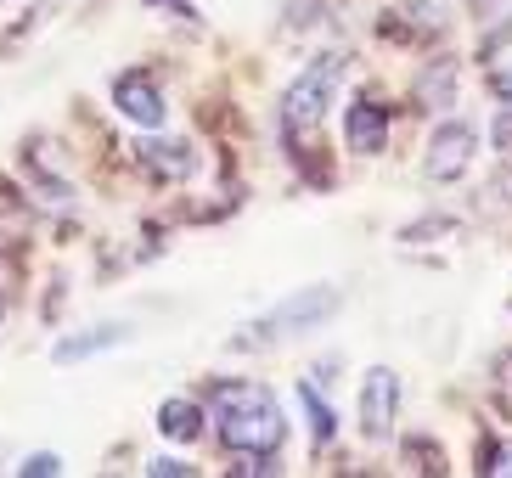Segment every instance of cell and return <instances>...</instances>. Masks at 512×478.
<instances>
[{
  "label": "cell",
  "instance_id": "18",
  "mask_svg": "<svg viewBox=\"0 0 512 478\" xmlns=\"http://www.w3.org/2000/svg\"><path fill=\"white\" fill-rule=\"evenodd\" d=\"M496 96H501V102H512V68H501V74H496Z\"/></svg>",
  "mask_w": 512,
  "mask_h": 478
},
{
  "label": "cell",
  "instance_id": "16",
  "mask_svg": "<svg viewBox=\"0 0 512 478\" xmlns=\"http://www.w3.org/2000/svg\"><path fill=\"white\" fill-rule=\"evenodd\" d=\"M147 473H152V478H175V473H192V467L175 462V456H158V462H147Z\"/></svg>",
  "mask_w": 512,
  "mask_h": 478
},
{
  "label": "cell",
  "instance_id": "6",
  "mask_svg": "<svg viewBox=\"0 0 512 478\" xmlns=\"http://www.w3.org/2000/svg\"><path fill=\"white\" fill-rule=\"evenodd\" d=\"M332 310H338V293H332V287H304V293H293V299L276 304L265 327H276V332H304V327H316V321H327Z\"/></svg>",
  "mask_w": 512,
  "mask_h": 478
},
{
  "label": "cell",
  "instance_id": "8",
  "mask_svg": "<svg viewBox=\"0 0 512 478\" xmlns=\"http://www.w3.org/2000/svg\"><path fill=\"white\" fill-rule=\"evenodd\" d=\"M136 338V327L130 321H107V327H91V332H74V338H57V349H51V360L57 366H74V360L85 355H102V349H119Z\"/></svg>",
  "mask_w": 512,
  "mask_h": 478
},
{
  "label": "cell",
  "instance_id": "12",
  "mask_svg": "<svg viewBox=\"0 0 512 478\" xmlns=\"http://www.w3.org/2000/svg\"><path fill=\"white\" fill-rule=\"evenodd\" d=\"M299 405H304V417H310V439L332 445L338 439V417H332V405L316 394V383H299Z\"/></svg>",
  "mask_w": 512,
  "mask_h": 478
},
{
  "label": "cell",
  "instance_id": "14",
  "mask_svg": "<svg viewBox=\"0 0 512 478\" xmlns=\"http://www.w3.org/2000/svg\"><path fill=\"white\" fill-rule=\"evenodd\" d=\"M479 462H484L479 473H501V478H512V439H490Z\"/></svg>",
  "mask_w": 512,
  "mask_h": 478
},
{
  "label": "cell",
  "instance_id": "15",
  "mask_svg": "<svg viewBox=\"0 0 512 478\" xmlns=\"http://www.w3.org/2000/svg\"><path fill=\"white\" fill-rule=\"evenodd\" d=\"M17 473H23V478H51V473H62V456H57V450H34V456H23Z\"/></svg>",
  "mask_w": 512,
  "mask_h": 478
},
{
  "label": "cell",
  "instance_id": "17",
  "mask_svg": "<svg viewBox=\"0 0 512 478\" xmlns=\"http://www.w3.org/2000/svg\"><path fill=\"white\" fill-rule=\"evenodd\" d=\"M496 147H512V107L496 119Z\"/></svg>",
  "mask_w": 512,
  "mask_h": 478
},
{
  "label": "cell",
  "instance_id": "3",
  "mask_svg": "<svg viewBox=\"0 0 512 478\" xmlns=\"http://www.w3.org/2000/svg\"><path fill=\"white\" fill-rule=\"evenodd\" d=\"M355 417H361V439L366 445H383L394 434V417H400V377L389 366H372L361 377V394H355Z\"/></svg>",
  "mask_w": 512,
  "mask_h": 478
},
{
  "label": "cell",
  "instance_id": "11",
  "mask_svg": "<svg viewBox=\"0 0 512 478\" xmlns=\"http://www.w3.org/2000/svg\"><path fill=\"white\" fill-rule=\"evenodd\" d=\"M400 12H406L411 23H383V34H406V40H417V34H445V6L411 0V6H400Z\"/></svg>",
  "mask_w": 512,
  "mask_h": 478
},
{
  "label": "cell",
  "instance_id": "2",
  "mask_svg": "<svg viewBox=\"0 0 512 478\" xmlns=\"http://www.w3.org/2000/svg\"><path fill=\"white\" fill-rule=\"evenodd\" d=\"M338 79H344V57L327 51V57H316L299 79H293V85L282 90V135H287V141L321 130L332 96H338Z\"/></svg>",
  "mask_w": 512,
  "mask_h": 478
},
{
  "label": "cell",
  "instance_id": "1",
  "mask_svg": "<svg viewBox=\"0 0 512 478\" xmlns=\"http://www.w3.org/2000/svg\"><path fill=\"white\" fill-rule=\"evenodd\" d=\"M214 428L226 439V450H254V456H276L282 450V405L265 383H214Z\"/></svg>",
  "mask_w": 512,
  "mask_h": 478
},
{
  "label": "cell",
  "instance_id": "7",
  "mask_svg": "<svg viewBox=\"0 0 512 478\" xmlns=\"http://www.w3.org/2000/svg\"><path fill=\"white\" fill-rule=\"evenodd\" d=\"M344 135H349V152H361V158H377V152L389 147V107L372 102V96H361V102L349 107Z\"/></svg>",
  "mask_w": 512,
  "mask_h": 478
},
{
  "label": "cell",
  "instance_id": "10",
  "mask_svg": "<svg viewBox=\"0 0 512 478\" xmlns=\"http://www.w3.org/2000/svg\"><path fill=\"white\" fill-rule=\"evenodd\" d=\"M136 158L164 180H186L197 169V152L186 147V141H147V147H136Z\"/></svg>",
  "mask_w": 512,
  "mask_h": 478
},
{
  "label": "cell",
  "instance_id": "13",
  "mask_svg": "<svg viewBox=\"0 0 512 478\" xmlns=\"http://www.w3.org/2000/svg\"><path fill=\"white\" fill-rule=\"evenodd\" d=\"M456 90V74H451V62H439V68H428V79H422V102L439 107L445 96Z\"/></svg>",
  "mask_w": 512,
  "mask_h": 478
},
{
  "label": "cell",
  "instance_id": "4",
  "mask_svg": "<svg viewBox=\"0 0 512 478\" xmlns=\"http://www.w3.org/2000/svg\"><path fill=\"white\" fill-rule=\"evenodd\" d=\"M473 147H479V135H473V124H467V119L439 124L434 141H428V158H422L428 180H456V175H467V164H473Z\"/></svg>",
  "mask_w": 512,
  "mask_h": 478
},
{
  "label": "cell",
  "instance_id": "5",
  "mask_svg": "<svg viewBox=\"0 0 512 478\" xmlns=\"http://www.w3.org/2000/svg\"><path fill=\"white\" fill-rule=\"evenodd\" d=\"M113 107H119L136 130H164V119H169L164 96H158V85H152L147 74H119V85H113Z\"/></svg>",
  "mask_w": 512,
  "mask_h": 478
},
{
  "label": "cell",
  "instance_id": "9",
  "mask_svg": "<svg viewBox=\"0 0 512 478\" xmlns=\"http://www.w3.org/2000/svg\"><path fill=\"white\" fill-rule=\"evenodd\" d=\"M203 422H209V411L197 400H186V394H175V400L158 405V434L169 439V445H192V439H203Z\"/></svg>",
  "mask_w": 512,
  "mask_h": 478
}]
</instances>
